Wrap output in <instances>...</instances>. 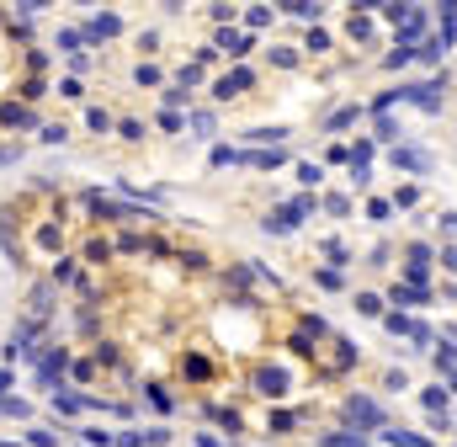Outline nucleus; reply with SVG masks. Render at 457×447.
<instances>
[{
	"label": "nucleus",
	"mask_w": 457,
	"mask_h": 447,
	"mask_svg": "<svg viewBox=\"0 0 457 447\" xmlns=\"http://www.w3.org/2000/svg\"><path fill=\"white\" fill-rule=\"evenodd\" d=\"M245 85H250V69H234V75H223V80H219V96L229 102V96H239Z\"/></svg>",
	"instance_id": "9d476101"
},
{
	"label": "nucleus",
	"mask_w": 457,
	"mask_h": 447,
	"mask_svg": "<svg viewBox=\"0 0 457 447\" xmlns=\"http://www.w3.org/2000/svg\"><path fill=\"white\" fill-rule=\"evenodd\" d=\"M219 48L229 59H245V54H250V38H245V32H219Z\"/></svg>",
	"instance_id": "1a4fd4ad"
},
{
	"label": "nucleus",
	"mask_w": 457,
	"mask_h": 447,
	"mask_svg": "<svg viewBox=\"0 0 457 447\" xmlns=\"http://www.w3.org/2000/svg\"><path fill=\"white\" fill-rule=\"evenodd\" d=\"M383 325L394 330V336H415V320H404V314H383Z\"/></svg>",
	"instance_id": "4468645a"
},
{
	"label": "nucleus",
	"mask_w": 457,
	"mask_h": 447,
	"mask_svg": "<svg viewBox=\"0 0 457 447\" xmlns=\"http://www.w3.org/2000/svg\"><path fill=\"white\" fill-rule=\"evenodd\" d=\"M64 367H69V351H64V346H54V351H48V357L38 362V378H43V384H54Z\"/></svg>",
	"instance_id": "39448f33"
},
{
	"label": "nucleus",
	"mask_w": 457,
	"mask_h": 447,
	"mask_svg": "<svg viewBox=\"0 0 457 447\" xmlns=\"http://www.w3.org/2000/svg\"><path fill=\"white\" fill-rule=\"evenodd\" d=\"M85 122H91V128H96V133H107V128H112V118H107V112H101V107H91V112H85Z\"/></svg>",
	"instance_id": "4be33fe9"
},
{
	"label": "nucleus",
	"mask_w": 457,
	"mask_h": 447,
	"mask_svg": "<svg viewBox=\"0 0 457 447\" xmlns=\"http://www.w3.org/2000/svg\"><path fill=\"white\" fill-rule=\"evenodd\" d=\"M346 122H357V107H340V112H330V122H324V133H335V128H346Z\"/></svg>",
	"instance_id": "ddd939ff"
},
{
	"label": "nucleus",
	"mask_w": 457,
	"mask_h": 447,
	"mask_svg": "<svg viewBox=\"0 0 457 447\" xmlns=\"http://www.w3.org/2000/svg\"><path fill=\"white\" fill-rule=\"evenodd\" d=\"M181 102H186V85H170V91H165V112H176Z\"/></svg>",
	"instance_id": "5701e85b"
},
{
	"label": "nucleus",
	"mask_w": 457,
	"mask_h": 447,
	"mask_svg": "<svg viewBox=\"0 0 457 447\" xmlns=\"http://www.w3.org/2000/svg\"><path fill=\"white\" fill-rule=\"evenodd\" d=\"M256 394H266V400H287V373H282V367H260V373H256Z\"/></svg>",
	"instance_id": "7ed1b4c3"
},
{
	"label": "nucleus",
	"mask_w": 457,
	"mask_h": 447,
	"mask_svg": "<svg viewBox=\"0 0 457 447\" xmlns=\"http://www.w3.org/2000/svg\"><path fill=\"white\" fill-rule=\"evenodd\" d=\"M234 160L239 165H256V171H271V165H282L287 155H282V149H245V155H239V149H234Z\"/></svg>",
	"instance_id": "20e7f679"
},
{
	"label": "nucleus",
	"mask_w": 457,
	"mask_h": 447,
	"mask_svg": "<svg viewBox=\"0 0 457 447\" xmlns=\"http://www.w3.org/2000/svg\"><path fill=\"white\" fill-rule=\"evenodd\" d=\"M388 442L394 447H431L425 437H415V431H388Z\"/></svg>",
	"instance_id": "2eb2a0df"
},
{
	"label": "nucleus",
	"mask_w": 457,
	"mask_h": 447,
	"mask_svg": "<svg viewBox=\"0 0 457 447\" xmlns=\"http://www.w3.org/2000/svg\"><path fill=\"white\" fill-rule=\"evenodd\" d=\"M54 405H59L64 415H75V410H85V400H80V394H54Z\"/></svg>",
	"instance_id": "a211bd4d"
},
{
	"label": "nucleus",
	"mask_w": 457,
	"mask_h": 447,
	"mask_svg": "<svg viewBox=\"0 0 457 447\" xmlns=\"http://www.w3.org/2000/svg\"><path fill=\"white\" fill-rule=\"evenodd\" d=\"M298 182H309V186L319 182V165H314V160H303V165H298Z\"/></svg>",
	"instance_id": "cd10ccee"
},
{
	"label": "nucleus",
	"mask_w": 457,
	"mask_h": 447,
	"mask_svg": "<svg viewBox=\"0 0 457 447\" xmlns=\"http://www.w3.org/2000/svg\"><path fill=\"white\" fill-rule=\"evenodd\" d=\"M410 59H415V48H399V54H388L383 64H388V69H399V64H410Z\"/></svg>",
	"instance_id": "393cba45"
},
{
	"label": "nucleus",
	"mask_w": 457,
	"mask_h": 447,
	"mask_svg": "<svg viewBox=\"0 0 457 447\" xmlns=\"http://www.w3.org/2000/svg\"><path fill=\"white\" fill-rule=\"evenodd\" d=\"M425 410H431V415H441V410H447V394H441V389H425Z\"/></svg>",
	"instance_id": "aec40b11"
},
{
	"label": "nucleus",
	"mask_w": 457,
	"mask_h": 447,
	"mask_svg": "<svg viewBox=\"0 0 457 447\" xmlns=\"http://www.w3.org/2000/svg\"><path fill=\"white\" fill-rule=\"evenodd\" d=\"M441 266H447V272H457V245H452V250H441Z\"/></svg>",
	"instance_id": "c756f323"
},
{
	"label": "nucleus",
	"mask_w": 457,
	"mask_h": 447,
	"mask_svg": "<svg viewBox=\"0 0 457 447\" xmlns=\"http://www.w3.org/2000/svg\"><path fill=\"white\" fill-rule=\"evenodd\" d=\"M324 447H367V442H361V431H357V437H351V431H330Z\"/></svg>",
	"instance_id": "9b49d317"
},
{
	"label": "nucleus",
	"mask_w": 457,
	"mask_h": 447,
	"mask_svg": "<svg viewBox=\"0 0 457 447\" xmlns=\"http://www.w3.org/2000/svg\"><path fill=\"white\" fill-rule=\"evenodd\" d=\"M0 128H38V118H32V112H27V107L5 102V107H0Z\"/></svg>",
	"instance_id": "423d86ee"
},
{
	"label": "nucleus",
	"mask_w": 457,
	"mask_h": 447,
	"mask_svg": "<svg viewBox=\"0 0 457 447\" xmlns=\"http://www.w3.org/2000/svg\"><path fill=\"white\" fill-rule=\"evenodd\" d=\"M357 309L361 314H383V298L378 293H357Z\"/></svg>",
	"instance_id": "f3484780"
},
{
	"label": "nucleus",
	"mask_w": 457,
	"mask_h": 447,
	"mask_svg": "<svg viewBox=\"0 0 457 447\" xmlns=\"http://www.w3.org/2000/svg\"><path fill=\"white\" fill-rule=\"evenodd\" d=\"M75 277V261H54V283H69Z\"/></svg>",
	"instance_id": "bb28decb"
},
{
	"label": "nucleus",
	"mask_w": 457,
	"mask_h": 447,
	"mask_svg": "<svg viewBox=\"0 0 457 447\" xmlns=\"http://www.w3.org/2000/svg\"><path fill=\"white\" fill-rule=\"evenodd\" d=\"M351 38H372V21H367V17H351Z\"/></svg>",
	"instance_id": "b1692460"
},
{
	"label": "nucleus",
	"mask_w": 457,
	"mask_h": 447,
	"mask_svg": "<svg viewBox=\"0 0 457 447\" xmlns=\"http://www.w3.org/2000/svg\"><path fill=\"white\" fill-rule=\"evenodd\" d=\"M441 85H447V75H441V80H425V85H399V96L425 107V112H441Z\"/></svg>",
	"instance_id": "f257e3e1"
},
{
	"label": "nucleus",
	"mask_w": 457,
	"mask_h": 447,
	"mask_svg": "<svg viewBox=\"0 0 457 447\" xmlns=\"http://www.w3.org/2000/svg\"><path fill=\"white\" fill-rule=\"evenodd\" d=\"M118 27H122L118 17H101V21H91V38H118Z\"/></svg>",
	"instance_id": "f8f14e48"
},
{
	"label": "nucleus",
	"mask_w": 457,
	"mask_h": 447,
	"mask_svg": "<svg viewBox=\"0 0 457 447\" xmlns=\"http://www.w3.org/2000/svg\"><path fill=\"white\" fill-rule=\"evenodd\" d=\"M59 48H64V54H75V48H80V32H69V27H64V32H59Z\"/></svg>",
	"instance_id": "c85d7f7f"
},
{
	"label": "nucleus",
	"mask_w": 457,
	"mask_h": 447,
	"mask_svg": "<svg viewBox=\"0 0 457 447\" xmlns=\"http://www.w3.org/2000/svg\"><path fill=\"white\" fill-rule=\"evenodd\" d=\"M394 304H425V287H394Z\"/></svg>",
	"instance_id": "dca6fc26"
},
{
	"label": "nucleus",
	"mask_w": 457,
	"mask_h": 447,
	"mask_svg": "<svg viewBox=\"0 0 457 447\" xmlns=\"http://www.w3.org/2000/svg\"><path fill=\"white\" fill-rule=\"evenodd\" d=\"M394 165H399V171H415V176H420V171H431V155H420V149H394Z\"/></svg>",
	"instance_id": "6e6552de"
},
{
	"label": "nucleus",
	"mask_w": 457,
	"mask_h": 447,
	"mask_svg": "<svg viewBox=\"0 0 457 447\" xmlns=\"http://www.w3.org/2000/svg\"><path fill=\"white\" fill-rule=\"evenodd\" d=\"M441 229H447V235H457V213H441Z\"/></svg>",
	"instance_id": "7c9ffc66"
},
{
	"label": "nucleus",
	"mask_w": 457,
	"mask_h": 447,
	"mask_svg": "<svg viewBox=\"0 0 457 447\" xmlns=\"http://www.w3.org/2000/svg\"><path fill=\"white\" fill-rule=\"evenodd\" d=\"M346 415H351L357 426H367V431H383V410L372 405L367 394H351V400H346Z\"/></svg>",
	"instance_id": "f03ea898"
},
{
	"label": "nucleus",
	"mask_w": 457,
	"mask_h": 447,
	"mask_svg": "<svg viewBox=\"0 0 457 447\" xmlns=\"http://www.w3.org/2000/svg\"><path fill=\"white\" fill-rule=\"evenodd\" d=\"M43 144H64V122H48L43 128Z\"/></svg>",
	"instance_id": "a878e982"
},
{
	"label": "nucleus",
	"mask_w": 457,
	"mask_h": 447,
	"mask_svg": "<svg viewBox=\"0 0 457 447\" xmlns=\"http://www.w3.org/2000/svg\"><path fill=\"white\" fill-rule=\"evenodd\" d=\"M410 266H431V245H410Z\"/></svg>",
	"instance_id": "412c9836"
},
{
	"label": "nucleus",
	"mask_w": 457,
	"mask_h": 447,
	"mask_svg": "<svg viewBox=\"0 0 457 447\" xmlns=\"http://www.w3.org/2000/svg\"><path fill=\"white\" fill-rule=\"evenodd\" d=\"M107 256H112V245H107V240H91V245H85V261H107Z\"/></svg>",
	"instance_id": "6ab92c4d"
},
{
	"label": "nucleus",
	"mask_w": 457,
	"mask_h": 447,
	"mask_svg": "<svg viewBox=\"0 0 457 447\" xmlns=\"http://www.w3.org/2000/svg\"><path fill=\"white\" fill-rule=\"evenodd\" d=\"M420 32H425V11H410V17L399 21V48H410Z\"/></svg>",
	"instance_id": "0eeeda50"
}]
</instances>
